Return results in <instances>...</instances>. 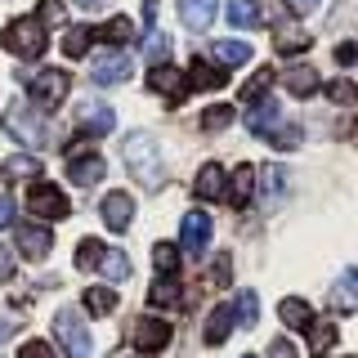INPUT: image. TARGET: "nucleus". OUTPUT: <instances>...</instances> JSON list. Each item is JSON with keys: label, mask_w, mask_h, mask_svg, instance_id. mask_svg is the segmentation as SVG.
Returning <instances> with one entry per match:
<instances>
[{"label": "nucleus", "mask_w": 358, "mask_h": 358, "mask_svg": "<svg viewBox=\"0 0 358 358\" xmlns=\"http://www.w3.org/2000/svg\"><path fill=\"white\" fill-rule=\"evenodd\" d=\"M54 336H59V345L67 350V358H90L94 354V341H90L85 322L76 309H59L54 313Z\"/></svg>", "instance_id": "obj_4"}, {"label": "nucleus", "mask_w": 358, "mask_h": 358, "mask_svg": "<svg viewBox=\"0 0 358 358\" xmlns=\"http://www.w3.org/2000/svg\"><path fill=\"white\" fill-rule=\"evenodd\" d=\"M41 22H63V0H41Z\"/></svg>", "instance_id": "obj_45"}, {"label": "nucleus", "mask_w": 358, "mask_h": 358, "mask_svg": "<svg viewBox=\"0 0 358 358\" xmlns=\"http://www.w3.org/2000/svg\"><path fill=\"white\" fill-rule=\"evenodd\" d=\"M336 345V327L331 322H313V336H309V358H322Z\"/></svg>", "instance_id": "obj_36"}, {"label": "nucleus", "mask_w": 358, "mask_h": 358, "mask_svg": "<svg viewBox=\"0 0 358 358\" xmlns=\"http://www.w3.org/2000/svg\"><path fill=\"white\" fill-rule=\"evenodd\" d=\"M287 5H291V9H296V14H309V9H318V5H322V0H287Z\"/></svg>", "instance_id": "obj_51"}, {"label": "nucleus", "mask_w": 358, "mask_h": 358, "mask_svg": "<svg viewBox=\"0 0 358 358\" xmlns=\"http://www.w3.org/2000/svg\"><path fill=\"white\" fill-rule=\"evenodd\" d=\"M268 139H273V148H282V152H291L300 143V126L296 121H282V126H278L273 134H268Z\"/></svg>", "instance_id": "obj_41"}, {"label": "nucleus", "mask_w": 358, "mask_h": 358, "mask_svg": "<svg viewBox=\"0 0 358 358\" xmlns=\"http://www.w3.org/2000/svg\"><path fill=\"white\" fill-rule=\"evenodd\" d=\"M215 59H220V67H242V63H251V45L246 41H215Z\"/></svg>", "instance_id": "obj_28"}, {"label": "nucleus", "mask_w": 358, "mask_h": 358, "mask_svg": "<svg viewBox=\"0 0 358 358\" xmlns=\"http://www.w3.org/2000/svg\"><path fill=\"white\" fill-rule=\"evenodd\" d=\"M130 345L139 354H162L166 345H171V322L166 318H139L130 331Z\"/></svg>", "instance_id": "obj_8"}, {"label": "nucleus", "mask_w": 358, "mask_h": 358, "mask_svg": "<svg viewBox=\"0 0 358 358\" xmlns=\"http://www.w3.org/2000/svg\"><path fill=\"white\" fill-rule=\"evenodd\" d=\"M282 108H278V99L273 94H268V99H260V103H251V117H246V130H251V134H264V139H268V134H273L278 126H282Z\"/></svg>", "instance_id": "obj_13"}, {"label": "nucleus", "mask_w": 358, "mask_h": 358, "mask_svg": "<svg viewBox=\"0 0 358 358\" xmlns=\"http://www.w3.org/2000/svg\"><path fill=\"white\" fill-rule=\"evenodd\" d=\"M331 309H341V313H354V309H358V264H354V268H345V278L336 282Z\"/></svg>", "instance_id": "obj_25"}, {"label": "nucleus", "mask_w": 358, "mask_h": 358, "mask_svg": "<svg viewBox=\"0 0 358 358\" xmlns=\"http://www.w3.org/2000/svg\"><path fill=\"white\" fill-rule=\"evenodd\" d=\"M81 305H85L90 318H108V313L117 309V291H112V287H85L81 291Z\"/></svg>", "instance_id": "obj_23"}, {"label": "nucleus", "mask_w": 358, "mask_h": 358, "mask_svg": "<svg viewBox=\"0 0 358 358\" xmlns=\"http://www.w3.org/2000/svg\"><path fill=\"white\" fill-rule=\"evenodd\" d=\"M90 41H94V31H90V27H67V36H63V54H67V59H81V54L90 50Z\"/></svg>", "instance_id": "obj_35"}, {"label": "nucleus", "mask_w": 358, "mask_h": 358, "mask_svg": "<svg viewBox=\"0 0 358 358\" xmlns=\"http://www.w3.org/2000/svg\"><path fill=\"white\" fill-rule=\"evenodd\" d=\"M215 0H179V18H184L188 31H206L215 22Z\"/></svg>", "instance_id": "obj_15"}, {"label": "nucleus", "mask_w": 358, "mask_h": 358, "mask_svg": "<svg viewBox=\"0 0 358 358\" xmlns=\"http://www.w3.org/2000/svg\"><path fill=\"white\" fill-rule=\"evenodd\" d=\"M336 63H341V67H354V63H358V45H354V41L336 45Z\"/></svg>", "instance_id": "obj_46"}, {"label": "nucleus", "mask_w": 358, "mask_h": 358, "mask_svg": "<svg viewBox=\"0 0 358 358\" xmlns=\"http://www.w3.org/2000/svg\"><path fill=\"white\" fill-rule=\"evenodd\" d=\"M76 5H85V9H94V5H103V0H76Z\"/></svg>", "instance_id": "obj_52"}, {"label": "nucleus", "mask_w": 358, "mask_h": 358, "mask_svg": "<svg viewBox=\"0 0 358 358\" xmlns=\"http://www.w3.org/2000/svg\"><path fill=\"white\" fill-rule=\"evenodd\" d=\"M224 81H229V72L215 67V63H201V54L193 59V67H188V85L193 90H220Z\"/></svg>", "instance_id": "obj_22"}, {"label": "nucleus", "mask_w": 358, "mask_h": 358, "mask_svg": "<svg viewBox=\"0 0 358 358\" xmlns=\"http://www.w3.org/2000/svg\"><path fill=\"white\" fill-rule=\"evenodd\" d=\"M233 121V108H206L201 112V130H224Z\"/></svg>", "instance_id": "obj_42"}, {"label": "nucleus", "mask_w": 358, "mask_h": 358, "mask_svg": "<svg viewBox=\"0 0 358 358\" xmlns=\"http://www.w3.org/2000/svg\"><path fill=\"white\" fill-rule=\"evenodd\" d=\"M99 210H103V224H108L112 233H130V224H134V197H130V193L112 188Z\"/></svg>", "instance_id": "obj_10"}, {"label": "nucleus", "mask_w": 358, "mask_h": 358, "mask_svg": "<svg viewBox=\"0 0 358 358\" xmlns=\"http://www.w3.org/2000/svg\"><path fill=\"white\" fill-rule=\"evenodd\" d=\"M273 50L287 54V59H291V54H305V50H309V36H305V31H300L291 18H278V27H273Z\"/></svg>", "instance_id": "obj_14"}, {"label": "nucleus", "mask_w": 358, "mask_h": 358, "mask_svg": "<svg viewBox=\"0 0 358 358\" xmlns=\"http://www.w3.org/2000/svg\"><path fill=\"white\" fill-rule=\"evenodd\" d=\"M36 112L41 108H27L22 99L9 103V112H5V130L14 134V139H22L27 148H41V143H45V121L36 117Z\"/></svg>", "instance_id": "obj_5"}, {"label": "nucleus", "mask_w": 358, "mask_h": 358, "mask_svg": "<svg viewBox=\"0 0 358 358\" xmlns=\"http://www.w3.org/2000/svg\"><path fill=\"white\" fill-rule=\"evenodd\" d=\"M148 300H152L157 309H175L179 300H184V291H179V282H175V278H157V282H152V291H148Z\"/></svg>", "instance_id": "obj_30"}, {"label": "nucleus", "mask_w": 358, "mask_h": 358, "mask_svg": "<svg viewBox=\"0 0 358 358\" xmlns=\"http://www.w3.org/2000/svg\"><path fill=\"white\" fill-rule=\"evenodd\" d=\"M264 193H268V201H282L287 197V171H282V166H268V171H264Z\"/></svg>", "instance_id": "obj_40"}, {"label": "nucleus", "mask_w": 358, "mask_h": 358, "mask_svg": "<svg viewBox=\"0 0 358 358\" xmlns=\"http://www.w3.org/2000/svg\"><path fill=\"white\" fill-rule=\"evenodd\" d=\"M278 318H282V322H287V327H291V331H309V327H313V322H318V313H313V309L305 305V300H296V296H287V300H282V305H278Z\"/></svg>", "instance_id": "obj_18"}, {"label": "nucleus", "mask_w": 358, "mask_h": 358, "mask_svg": "<svg viewBox=\"0 0 358 358\" xmlns=\"http://www.w3.org/2000/svg\"><path fill=\"white\" fill-rule=\"evenodd\" d=\"M67 85H72V76L59 72V67H45V72H36L27 81V94H31V108H41V112H54L67 99Z\"/></svg>", "instance_id": "obj_3"}, {"label": "nucleus", "mask_w": 358, "mask_h": 358, "mask_svg": "<svg viewBox=\"0 0 358 358\" xmlns=\"http://www.w3.org/2000/svg\"><path fill=\"white\" fill-rule=\"evenodd\" d=\"M148 85L157 90V94H166V99H171V103H179V99H184V76H179L171 63L152 67V72H148Z\"/></svg>", "instance_id": "obj_17"}, {"label": "nucleus", "mask_w": 358, "mask_h": 358, "mask_svg": "<svg viewBox=\"0 0 358 358\" xmlns=\"http://www.w3.org/2000/svg\"><path fill=\"white\" fill-rule=\"evenodd\" d=\"M18 358H59V354H54L45 341H27V345L18 350Z\"/></svg>", "instance_id": "obj_44"}, {"label": "nucleus", "mask_w": 358, "mask_h": 358, "mask_svg": "<svg viewBox=\"0 0 358 358\" xmlns=\"http://www.w3.org/2000/svg\"><path fill=\"white\" fill-rule=\"evenodd\" d=\"M143 27H152V22H157V0H143Z\"/></svg>", "instance_id": "obj_50"}, {"label": "nucleus", "mask_w": 358, "mask_h": 358, "mask_svg": "<svg viewBox=\"0 0 358 358\" xmlns=\"http://www.w3.org/2000/svg\"><path fill=\"white\" fill-rule=\"evenodd\" d=\"M18 251H22V260H45L50 255V246H54V233L45 229V224H18Z\"/></svg>", "instance_id": "obj_12"}, {"label": "nucleus", "mask_w": 358, "mask_h": 358, "mask_svg": "<svg viewBox=\"0 0 358 358\" xmlns=\"http://www.w3.org/2000/svg\"><path fill=\"white\" fill-rule=\"evenodd\" d=\"M9 278H14V260H9V251L0 246V282H9Z\"/></svg>", "instance_id": "obj_49"}, {"label": "nucleus", "mask_w": 358, "mask_h": 358, "mask_svg": "<svg viewBox=\"0 0 358 358\" xmlns=\"http://www.w3.org/2000/svg\"><path fill=\"white\" fill-rule=\"evenodd\" d=\"M9 224H14V197L0 193V229H9Z\"/></svg>", "instance_id": "obj_47"}, {"label": "nucleus", "mask_w": 358, "mask_h": 358, "mask_svg": "<svg viewBox=\"0 0 358 358\" xmlns=\"http://www.w3.org/2000/svg\"><path fill=\"white\" fill-rule=\"evenodd\" d=\"M251 193H255V166H238L233 179H229V188H224V197H229L233 206H246Z\"/></svg>", "instance_id": "obj_24"}, {"label": "nucleus", "mask_w": 358, "mask_h": 358, "mask_svg": "<svg viewBox=\"0 0 358 358\" xmlns=\"http://www.w3.org/2000/svg\"><path fill=\"white\" fill-rule=\"evenodd\" d=\"M126 171L139 179L143 188H162L166 184V152L157 148V134L152 130H134L126 134Z\"/></svg>", "instance_id": "obj_1"}, {"label": "nucleus", "mask_w": 358, "mask_h": 358, "mask_svg": "<svg viewBox=\"0 0 358 358\" xmlns=\"http://www.w3.org/2000/svg\"><path fill=\"white\" fill-rule=\"evenodd\" d=\"M282 85H287V94H296V99H309L313 90H318V72L305 63H291L287 72H282Z\"/></svg>", "instance_id": "obj_19"}, {"label": "nucleus", "mask_w": 358, "mask_h": 358, "mask_svg": "<svg viewBox=\"0 0 358 358\" xmlns=\"http://www.w3.org/2000/svg\"><path fill=\"white\" fill-rule=\"evenodd\" d=\"M99 273H103L108 282H126V278H130V255H126V251H112V246H108V255H103V264H99Z\"/></svg>", "instance_id": "obj_31"}, {"label": "nucleus", "mask_w": 358, "mask_h": 358, "mask_svg": "<svg viewBox=\"0 0 358 358\" xmlns=\"http://www.w3.org/2000/svg\"><path fill=\"white\" fill-rule=\"evenodd\" d=\"M0 175H5L9 184H18V179H36L41 175V162H36V157H27V152H18V157H9V162L0 166Z\"/></svg>", "instance_id": "obj_29"}, {"label": "nucleus", "mask_w": 358, "mask_h": 358, "mask_svg": "<svg viewBox=\"0 0 358 358\" xmlns=\"http://www.w3.org/2000/svg\"><path fill=\"white\" fill-rule=\"evenodd\" d=\"M171 50H175V41L166 36V31H152V36H148V59H152V67L171 63Z\"/></svg>", "instance_id": "obj_38"}, {"label": "nucleus", "mask_w": 358, "mask_h": 358, "mask_svg": "<svg viewBox=\"0 0 358 358\" xmlns=\"http://www.w3.org/2000/svg\"><path fill=\"white\" fill-rule=\"evenodd\" d=\"M224 18L233 22V31H251V27H260V5H255V0H229V5H224Z\"/></svg>", "instance_id": "obj_20"}, {"label": "nucleus", "mask_w": 358, "mask_h": 358, "mask_svg": "<svg viewBox=\"0 0 358 358\" xmlns=\"http://www.w3.org/2000/svg\"><path fill=\"white\" fill-rule=\"evenodd\" d=\"M268 85H273V72L264 67V72H255L251 81H246V90H242V103L251 108V103H260V99H268Z\"/></svg>", "instance_id": "obj_34"}, {"label": "nucleus", "mask_w": 358, "mask_h": 358, "mask_svg": "<svg viewBox=\"0 0 358 358\" xmlns=\"http://www.w3.org/2000/svg\"><path fill=\"white\" fill-rule=\"evenodd\" d=\"M229 331H233V305L210 309V318H206V345H224V341H229Z\"/></svg>", "instance_id": "obj_27"}, {"label": "nucleus", "mask_w": 358, "mask_h": 358, "mask_svg": "<svg viewBox=\"0 0 358 358\" xmlns=\"http://www.w3.org/2000/svg\"><path fill=\"white\" fill-rule=\"evenodd\" d=\"M112 126H117V117H112V108L108 103H85L81 108V134H108Z\"/></svg>", "instance_id": "obj_21"}, {"label": "nucleus", "mask_w": 358, "mask_h": 358, "mask_svg": "<svg viewBox=\"0 0 358 358\" xmlns=\"http://www.w3.org/2000/svg\"><path fill=\"white\" fill-rule=\"evenodd\" d=\"M210 233H215V229H210V215H206V210H188V215H184V229H179V242H184L188 255H201L210 246Z\"/></svg>", "instance_id": "obj_11"}, {"label": "nucleus", "mask_w": 358, "mask_h": 358, "mask_svg": "<svg viewBox=\"0 0 358 358\" xmlns=\"http://www.w3.org/2000/svg\"><path fill=\"white\" fill-rule=\"evenodd\" d=\"M130 72H134L130 54H99L94 67H90V81L94 85H121V81H130Z\"/></svg>", "instance_id": "obj_9"}, {"label": "nucleus", "mask_w": 358, "mask_h": 358, "mask_svg": "<svg viewBox=\"0 0 358 358\" xmlns=\"http://www.w3.org/2000/svg\"><path fill=\"white\" fill-rule=\"evenodd\" d=\"M103 175H108V162L99 152H90V148H72V152H67V179H72V184L94 188Z\"/></svg>", "instance_id": "obj_6"}, {"label": "nucleus", "mask_w": 358, "mask_h": 358, "mask_svg": "<svg viewBox=\"0 0 358 358\" xmlns=\"http://www.w3.org/2000/svg\"><path fill=\"white\" fill-rule=\"evenodd\" d=\"M103 255H108V246L99 238H81V242H76V268H99Z\"/></svg>", "instance_id": "obj_32"}, {"label": "nucleus", "mask_w": 358, "mask_h": 358, "mask_svg": "<svg viewBox=\"0 0 358 358\" xmlns=\"http://www.w3.org/2000/svg\"><path fill=\"white\" fill-rule=\"evenodd\" d=\"M0 45H5L14 59H41L45 54V22L36 18V14H27V18H14L5 27V36H0Z\"/></svg>", "instance_id": "obj_2"}, {"label": "nucleus", "mask_w": 358, "mask_h": 358, "mask_svg": "<svg viewBox=\"0 0 358 358\" xmlns=\"http://www.w3.org/2000/svg\"><path fill=\"white\" fill-rule=\"evenodd\" d=\"M229 278H233V260H229V255H215V264H210V282L224 287Z\"/></svg>", "instance_id": "obj_43"}, {"label": "nucleus", "mask_w": 358, "mask_h": 358, "mask_svg": "<svg viewBox=\"0 0 358 358\" xmlns=\"http://www.w3.org/2000/svg\"><path fill=\"white\" fill-rule=\"evenodd\" d=\"M233 322L246 327V331L260 322V296H255V291H238V300H233Z\"/></svg>", "instance_id": "obj_26"}, {"label": "nucleus", "mask_w": 358, "mask_h": 358, "mask_svg": "<svg viewBox=\"0 0 358 358\" xmlns=\"http://www.w3.org/2000/svg\"><path fill=\"white\" fill-rule=\"evenodd\" d=\"M152 264H157V273H162V278H175V268H179V246L157 242V246H152Z\"/></svg>", "instance_id": "obj_33"}, {"label": "nucleus", "mask_w": 358, "mask_h": 358, "mask_svg": "<svg viewBox=\"0 0 358 358\" xmlns=\"http://www.w3.org/2000/svg\"><path fill=\"white\" fill-rule=\"evenodd\" d=\"M224 188H229V179H224V166H215V162H206V166L197 171V179H193V193H197L201 201L224 197Z\"/></svg>", "instance_id": "obj_16"}, {"label": "nucleus", "mask_w": 358, "mask_h": 358, "mask_svg": "<svg viewBox=\"0 0 358 358\" xmlns=\"http://www.w3.org/2000/svg\"><path fill=\"white\" fill-rule=\"evenodd\" d=\"M327 99L341 108H354L358 103V85L354 81H327Z\"/></svg>", "instance_id": "obj_39"}, {"label": "nucleus", "mask_w": 358, "mask_h": 358, "mask_svg": "<svg viewBox=\"0 0 358 358\" xmlns=\"http://www.w3.org/2000/svg\"><path fill=\"white\" fill-rule=\"evenodd\" d=\"M268 358H300V354H296L291 341H273V345H268Z\"/></svg>", "instance_id": "obj_48"}, {"label": "nucleus", "mask_w": 358, "mask_h": 358, "mask_svg": "<svg viewBox=\"0 0 358 358\" xmlns=\"http://www.w3.org/2000/svg\"><path fill=\"white\" fill-rule=\"evenodd\" d=\"M242 358H255V354H242Z\"/></svg>", "instance_id": "obj_53"}, {"label": "nucleus", "mask_w": 358, "mask_h": 358, "mask_svg": "<svg viewBox=\"0 0 358 358\" xmlns=\"http://www.w3.org/2000/svg\"><path fill=\"white\" fill-rule=\"evenodd\" d=\"M99 41H108V45H121V41H130L134 36V27H130V18H112V22H103V27L94 31Z\"/></svg>", "instance_id": "obj_37"}, {"label": "nucleus", "mask_w": 358, "mask_h": 358, "mask_svg": "<svg viewBox=\"0 0 358 358\" xmlns=\"http://www.w3.org/2000/svg\"><path fill=\"white\" fill-rule=\"evenodd\" d=\"M27 210L36 220H63L67 210H72V201H67V193L63 188H54V184H36L27 193Z\"/></svg>", "instance_id": "obj_7"}]
</instances>
